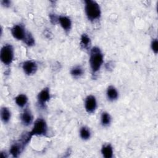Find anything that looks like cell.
<instances>
[{"instance_id":"cell-7","label":"cell","mask_w":158,"mask_h":158,"mask_svg":"<svg viewBox=\"0 0 158 158\" xmlns=\"http://www.w3.org/2000/svg\"><path fill=\"white\" fill-rule=\"evenodd\" d=\"M22 68L24 72L28 75L35 73L37 70V64L32 60H27L23 62Z\"/></svg>"},{"instance_id":"cell-13","label":"cell","mask_w":158,"mask_h":158,"mask_svg":"<svg viewBox=\"0 0 158 158\" xmlns=\"http://www.w3.org/2000/svg\"><path fill=\"white\" fill-rule=\"evenodd\" d=\"M107 98H109V99L113 101L117 98L118 93H117L116 89L114 86H110L108 87L107 90Z\"/></svg>"},{"instance_id":"cell-4","label":"cell","mask_w":158,"mask_h":158,"mask_svg":"<svg viewBox=\"0 0 158 158\" xmlns=\"http://www.w3.org/2000/svg\"><path fill=\"white\" fill-rule=\"evenodd\" d=\"M48 131V127L46 122L41 118H38L33 125L32 130L30 132V135H46Z\"/></svg>"},{"instance_id":"cell-21","label":"cell","mask_w":158,"mask_h":158,"mask_svg":"<svg viewBox=\"0 0 158 158\" xmlns=\"http://www.w3.org/2000/svg\"><path fill=\"white\" fill-rule=\"evenodd\" d=\"M151 48L155 54L157 53L158 51V42L157 39H154L152 40L151 43Z\"/></svg>"},{"instance_id":"cell-19","label":"cell","mask_w":158,"mask_h":158,"mask_svg":"<svg viewBox=\"0 0 158 158\" xmlns=\"http://www.w3.org/2000/svg\"><path fill=\"white\" fill-rule=\"evenodd\" d=\"M110 116L107 112H103L101 115V123L104 126H107L110 123Z\"/></svg>"},{"instance_id":"cell-5","label":"cell","mask_w":158,"mask_h":158,"mask_svg":"<svg viewBox=\"0 0 158 158\" xmlns=\"http://www.w3.org/2000/svg\"><path fill=\"white\" fill-rule=\"evenodd\" d=\"M11 32L13 36L19 40H23L27 34L24 28L20 25L14 26L11 30Z\"/></svg>"},{"instance_id":"cell-18","label":"cell","mask_w":158,"mask_h":158,"mask_svg":"<svg viewBox=\"0 0 158 158\" xmlns=\"http://www.w3.org/2000/svg\"><path fill=\"white\" fill-rule=\"evenodd\" d=\"M80 135L83 139H88L90 138L91 133L89 130L88 128L83 127L80 129Z\"/></svg>"},{"instance_id":"cell-15","label":"cell","mask_w":158,"mask_h":158,"mask_svg":"<svg viewBox=\"0 0 158 158\" xmlns=\"http://www.w3.org/2000/svg\"><path fill=\"white\" fill-rule=\"evenodd\" d=\"M1 117L4 123H7L10 118V112L6 107H2L1 110Z\"/></svg>"},{"instance_id":"cell-8","label":"cell","mask_w":158,"mask_h":158,"mask_svg":"<svg viewBox=\"0 0 158 158\" xmlns=\"http://www.w3.org/2000/svg\"><path fill=\"white\" fill-rule=\"evenodd\" d=\"M85 109L88 113H93L97 106L96 100L94 96L89 95L85 99Z\"/></svg>"},{"instance_id":"cell-22","label":"cell","mask_w":158,"mask_h":158,"mask_svg":"<svg viewBox=\"0 0 158 158\" xmlns=\"http://www.w3.org/2000/svg\"><path fill=\"white\" fill-rule=\"evenodd\" d=\"M49 17H50V20H51V22L53 24H55L57 23L59 19V18H57L55 14H50L49 15Z\"/></svg>"},{"instance_id":"cell-10","label":"cell","mask_w":158,"mask_h":158,"mask_svg":"<svg viewBox=\"0 0 158 158\" xmlns=\"http://www.w3.org/2000/svg\"><path fill=\"white\" fill-rule=\"evenodd\" d=\"M21 120L23 124L26 126L31 124L33 121V115L31 112L28 109L25 110L21 115Z\"/></svg>"},{"instance_id":"cell-1","label":"cell","mask_w":158,"mask_h":158,"mask_svg":"<svg viewBox=\"0 0 158 158\" xmlns=\"http://www.w3.org/2000/svg\"><path fill=\"white\" fill-rule=\"evenodd\" d=\"M103 62V55L100 49L94 47L91 50L89 63L93 72H98Z\"/></svg>"},{"instance_id":"cell-9","label":"cell","mask_w":158,"mask_h":158,"mask_svg":"<svg viewBox=\"0 0 158 158\" xmlns=\"http://www.w3.org/2000/svg\"><path fill=\"white\" fill-rule=\"evenodd\" d=\"M50 99L49 89L48 88H45L38 95V102L41 107H44L45 103Z\"/></svg>"},{"instance_id":"cell-20","label":"cell","mask_w":158,"mask_h":158,"mask_svg":"<svg viewBox=\"0 0 158 158\" xmlns=\"http://www.w3.org/2000/svg\"><path fill=\"white\" fill-rule=\"evenodd\" d=\"M23 41L28 45V46H32L35 43V40L31 35V34L29 32H27L25 37L23 40Z\"/></svg>"},{"instance_id":"cell-16","label":"cell","mask_w":158,"mask_h":158,"mask_svg":"<svg viewBox=\"0 0 158 158\" xmlns=\"http://www.w3.org/2000/svg\"><path fill=\"white\" fill-rule=\"evenodd\" d=\"M28 98L25 94H19L15 98V102L19 107H23L27 102Z\"/></svg>"},{"instance_id":"cell-17","label":"cell","mask_w":158,"mask_h":158,"mask_svg":"<svg viewBox=\"0 0 158 158\" xmlns=\"http://www.w3.org/2000/svg\"><path fill=\"white\" fill-rule=\"evenodd\" d=\"M83 71L82 68H81L79 66L73 67L70 71L71 75L75 78L80 77V76H81L83 75Z\"/></svg>"},{"instance_id":"cell-6","label":"cell","mask_w":158,"mask_h":158,"mask_svg":"<svg viewBox=\"0 0 158 158\" xmlns=\"http://www.w3.org/2000/svg\"><path fill=\"white\" fill-rule=\"evenodd\" d=\"M25 146V144L21 140H19L11 146L10 149V153L13 157H18L20 153L22 152Z\"/></svg>"},{"instance_id":"cell-14","label":"cell","mask_w":158,"mask_h":158,"mask_svg":"<svg viewBox=\"0 0 158 158\" xmlns=\"http://www.w3.org/2000/svg\"><path fill=\"white\" fill-rule=\"evenodd\" d=\"M80 45L83 49H88L91 45V40L86 34H83L81 36Z\"/></svg>"},{"instance_id":"cell-3","label":"cell","mask_w":158,"mask_h":158,"mask_svg":"<svg viewBox=\"0 0 158 158\" xmlns=\"http://www.w3.org/2000/svg\"><path fill=\"white\" fill-rule=\"evenodd\" d=\"M0 58L5 65L11 64L14 58V50L10 44H6L2 48L0 53Z\"/></svg>"},{"instance_id":"cell-2","label":"cell","mask_w":158,"mask_h":158,"mask_svg":"<svg viewBox=\"0 0 158 158\" xmlns=\"http://www.w3.org/2000/svg\"><path fill=\"white\" fill-rule=\"evenodd\" d=\"M85 12L86 14L90 20H94L100 17L101 9L99 4L94 1L86 0Z\"/></svg>"},{"instance_id":"cell-23","label":"cell","mask_w":158,"mask_h":158,"mask_svg":"<svg viewBox=\"0 0 158 158\" xmlns=\"http://www.w3.org/2000/svg\"><path fill=\"white\" fill-rule=\"evenodd\" d=\"M1 4L4 7H9L10 5V1L9 0H3L1 1Z\"/></svg>"},{"instance_id":"cell-12","label":"cell","mask_w":158,"mask_h":158,"mask_svg":"<svg viewBox=\"0 0 158 158\" xmlns=\"http://www.w3.org/2000/svg\"><path fill=\"white\" fill-rule=\"evenodd\" d=\"M101 152L104 157L111 158L113 155V150L112 146L110 144L103 146L101 149Z\"/></svg>"},{"instance_id":"cell-24","label":"cell","mask_w":158,"mask_h":158,"mask_svg":"<svg viewBox=\"0 0 158 158\" xmlns=\"http://www.w3.org/2000/svg\"><path fill=\"white\" fill-rule=\"evenodd\" d=\"M1 158H6L7 157V156L6 152H1Z\"/></svg>"},{"instance_id":"cell-11","label":"cell","mask_w":158,"mask_h":158,"mask_svg":"<svg viewBox=\"0 0 158 158\" xmlns=\"http://www.w3.org/2000/svg\"><path fill=\"white\" fill-rule=\"evenodd\" d=\"M58 20L64 30H65V31L70 30V29L71 28L72 23L69 17L66 16H60Z\"/></svg>"}]
</instances>
